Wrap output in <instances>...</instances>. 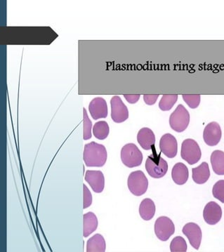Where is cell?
<instances>
[{"label": "cell", "instance_id": "cell-27", "mask_svg": "<svg viewBox=\"0 0 224 252\" xmlns=\"http://www.w3.org/2000/svg\"><path fill=\"white\" fill-rule=\"evenodd\" d=\"M183 99L192 109H195L199 106L200 103V95L199 94H184L182 95Z\"/></svg>", "mask_w": 224, "mask_h": 252}, {"label": "cell", "instance_id": "cell-24", "mask_svg": "<svg viewBox=\"0 0 224 252\" xmlns=\"http://www.w3.org/2000/svg\"><path fill=\"white\" fill-rule=\"evenodd\" d=\"M172 252H186L187 251V244L182 237L178 236L173 239L170 245Z\"/></svg>", "mask_w": 224, "mask_h": 252}, {"label": "cell", "instance_id": "cell-2", "mask_svg": "<svg viewBox=\"0 0 224 252\" xmlns=\"http://www.w3.org/2000/svg\"><path fill=\"white\" fill-rule=\"evenodd\" d=\"M153 154L148 156L146 162V169L148 174L154 179H160L166 175L168 171L167 161L157 154L156 148H153Z\"/></svg>", "mask_w": 224, "mask_h": 252}, {"label": "cell", "instance_id": "cell-17", "mask_svg": "<svg viewBox=\"0 0 224 252\" xmlns=\"http://www.w3.org/2000/svg\"><path fill=\"white\" fill-rule=\"evenodd\" d=\"M192 180L197 184H204L210 177V171L208 164L202 162L198 167L192 169Z\"/></svg>", "mask_w": 224, "mask_h": 252}, {"label": "cell", "instance_id": "cell-7", "mask_svg": "<svg viewBox=\"0 0 224 252\" xmlns=\"http://www.w3.org/2000/svg\"><path fill=\"white\" fill-rule=\"evenodd\" d=\"M175 226L170 219L167 217H160L155 223V233L161 241L165 242L174 235Z\"/></svg>", "mask_w": 224, "mask_h": 252}, {"label": "cell", "instance_id": "cell-19", "mask_svg": "<svg viewBox=\"0 0 224 252\" xmlns=\"http://www.w3.org/2000/svg\"><path fill=\"white\" fill-rule=\"evenodd\" d=\"M139 214L143 220H151L156 214V205L154 202L150 198L144 199L140 205Z\"/></svg>", "mask_w": 224, "mask_h": 252}, {"label": "cell", "instance_id": "cell-6", "mask_svg": "<svg viewBox=\"0 0 224 252\" xmlns=\"http://www.w3.org/2000/svg\"><path fill=\"white\" fill-rule=\"evenodd\" d=\"M129 190L135 196H141L148 190V181L144 173L141 171H133L128 178Z\"/></svg>", "mask_w": 224, "mask_h": 252}, {"label": "cell", "instance_id": "cell-16", "mask_svg": "<svg viewBox=\"0 0 224 252\" xmlns=\"http://www.w3.org/2000/svg\"><path fill=\"white\" fill-rule=\"evenodd\" d=\"M172 177L176 184L179 186L184 185L189 179V169L183 163H177L173 167Z\"/></svg>", "mask_w": 224, "mask_h": 252}, {"label": "cell", "instance_id": "cell-10", "mask_svg": "<svg viewBox=\"0 0 224 252\" xmlns=\"http://www.w3.org/2000/svg\"><path fill=\"white\" fill-rule=\"evenodd\" d=\"M183 233L187 237L191 246L195 250H199L202 241V230L197 224L189 223L184 225Z\"/></svg>", "mask_w": 224, "mask_h": 252}, {"label": "cell", "instance_id": "cell-14", "mask_svg": "<svg viewBox=\"0 0 224 252\" xmlns=\"http://www.w3.org/2000/svg\"><path fill=\"white\" fill-rule=\"evenodd\" d=\"M85 181L90 184L94 192L100 193L103 192L105 186V179L103 173L100 171H87Z\"/></svg>", "mask_w": 224, "mask_h": 252}, {"label": "cell", "instance_id": "cell-3", "mask_svg": "<svg viewBox=\"0 0 224 252\" xmlns=\"http://www.w3.org/2000/svg\"><path fill=\"white\" fill-rule=\"evenodd\" d=\"M121 159L126 167H136L143 162V154L134 143H128L122 148Z\"/></svg>", "mask_w": 224, "mask_h": 252}, {"label": "cell", "instance_id": "cell-13", "mask_svg": "<svg viewBox=\"0 0 224 252\" xmlns=\"http://www.w3.org/2000/svg\"><path fill=\"white\" fill-rule=\"evenodd\" d=\"M89 110L94 120L105 118L108 116V105L104 98L100 97L94 98L90 102Z\"/></svg>", "mask_w": 224, "mask_h": 252}, {"label": "cell", "instance_id": "cell-29", "mask_svg": "<svg viewBox=\"0 0 224 252\" xmlns=\"http://www.w3.org/2000/svg\"><path fill=\"white\" fill-rule=\"evenodd\" d=\"M159 95H143V100L145 103L148 105H153L157 101Z\"/></svg>", "mask_w": 224, "mask_h": 252}, {"label": "cell", "instance_id": "cell-5", "mask_svg": "<svg viewBox=\"0 0 224 252\" xmlns=\"http://www.w3.org/2000/svg\"><path fill=\"white\" fill-rule=\"evenodd\" d=\"M181 156L191 165L198 162L202 156L198 143L191 138L184 140L181 145Z\"/></svg>", "mask_w": 224, "mask_h": 252}, {"label": "cell", "instance_id": "cell-21", "mask_svg": "<svg viewBox=\"0 0 224 252\" xmlns=\"http://www.w3.org/2000/svg\"><path fill=\"white\" fill-rule=\"evenodd\" d=\"M106 248L105 239L100 234L94 235L87 241V252H104Z\"/></svg>", "mask_w": 224, "mask_h": 252}, {"label": "cell", "instance_id": "cell-22", "mask_svg": "<svg viewBox=\"0 0 224 252\" xmlns=\"http://www.w3.org/2000/svg\"><path fill=\"white\" fill-rule=\"evenodd\" d=\"M110 128L108 123L105 121H99L93 126L94 135L97 139L104 140L109 134Z\"/></svg>", "mask_w": 224, "mask_h": 252}, {"label": "cell", "instance_id": "cell-12", "mask_svg": "<svg viewBox=\"0 0 224 252\" xmlns=\"http://www.w3.org/2000/svg\"><path fill=\"white\" fill-rule=\"evenodd\" d=\"M222 217V210L215 202H210L205 206L203 211V218L206 223L214 225L220 221Z\"/></svg>", "mask_w": 224, "mask_h": 252}, {"label": "cell", "instance_id": "cell-26", "mask_svg": "<svg viewBox=\"0 0 224 252\" xmlns=\"http://www.w3.org/2000/svg\"><path fill=\"white\" fill-rule=\"evenodd\" d=\"M212 194L216 199L224 203V180L216 183L212 189Z\"/></svg>", "mask_w": 224, "mask_h": 252}, {"label": "cell", "instance_id": "cell-11", "mask_svg": "<svg viewBox=\"0 0 224 252\" xmlns=\"http://www.w3.org/2000/svg\"><path fill=\"white\" fill-rule=\"evenodd\" d=\"M160 148L161 152L167 158H175L178 152L177 139L170 133L163 135L160 141Z\"/></svg>", "mask_w": 224, "mask_h": 252}, {"label": "cell", "instance_id": "cell-20", "mask_svg": "<svg viewBox=\"0 0 224 252\" xmlns=\"http://www.w3.org/2000/svg\"><path fill=\"white\" fill-rule=\"evenodd\" d=\"M211 164L212 169L217 175H224V152L215 151L211 155Z\"/></svg>", "mask_w": 224, "mask_h": 252}, {"label": "cell", "instance_id": "cell-23", "mask_svg": "<svg viewBox=\"0 0 224 252\" xmlns=\"http://www.w3.org/2000/svg\"><path fill=\"white\" fill-rule=\"evenodd\" d=\"M178 95H163L162 99L159 103V108L162 111H169L173 108L174 104L177 103Z\"/></svg>", "mask_w": 224, "mask_h": 252}, {"label": "cell", "instance_id": "cell-25", "mask_svg": "<svg viewBox=\"0 0 224 252\" xmlns=\"http://www.w3.org/2000/svg\"><path fill=\"white\" fill-rule=\"evenodd\" d=\"M83 137L84 140L87 141V140L90 139V138H92V123L90 120V118H89L87 110L85 108H84L83 109Z\"/></svg>", "mask_w": 224, "mask_h": 252}, {"label": "cell", "instance_id": "cell-18", "mask_svg": "<svg viewBox=\"0 0 224 252\" xmlns=\"http://www.w3.org/2000/svg\"><path fill=\"white\" fill-rule=\"evenodd\" d=\"M98 227V219L93 212H88L83 216V235L85 238L90 236Z\"/></svg>", "mask_w": 224, "mask_h": 252}, {"label": "cell", "instance_id": "cell-8", "mask_svg": "<svg viewBox=\"0 0 224 252\" xmlns=\"http://www.w3.org/2000/svg\"><path fill=\"white\" fill-rule=\"evenodd\" d=\"M111 118L115 123H124L129 118V110L118 95H114L110 100Z\"/></svg>", "mask_w": 224, "mask_h": 252}, {"label": "cell", "instance_id": "cell-4", "mask_svg": "<svg viewBox=\"0 0 224 252\" xmlns=\"http://www.w3.org/2000/svg\"><path fill=\"white\" fill-rule=\"evenodd\" d=\"M190 123V114L183 105H179L171 114L169 125L171 128L177 132L185 131Z\"/></svg>", "mask_w": 224, "mask_h": 252}, {"label": "cell", "instance_id": "cell-9", "mask_svg": "<svg viewBox=\"0 0 224 252\" xmlns=\"http://www.w3.org/2000/svg\"><path fill=\"white\" fill-rule=\"evenodd\" d=\"M222 132L220 125L212 122L205 126L203 132V139L209 146H215L220 142Z\"/></svg>", "mask_w": 224, "mask_h": 252}, {"label": "cell", "instance_id": "cell-30", "mask_svg": "<svg viewBox=\"0 0 224 252\" xmlns=\"http://www.w3.org/2000/svg\"><path fill=\"white\" fill-rule=\"evenodd\" d=\"M139 94L137 95H124V97L125 99L127 100V101L128 103H131V104H134L136 102H138V100H139L140 98Z\"/></svg>", "mask_w": 224, "mask_h": 252}, {"label": "cell", "instance_id": "cell-15", "mask_svg": "<svg viewBox=\"0 0 224 252\" xmlns=\"http://www.w3.org/2000/svg\"><path fill=\"white\" fill-rule=\"evenodd\" d=\"M137 141L140 146L146 151H150L155 148L156 136L151 128L144 127L140 129L137 134Z\"/></svg>", "mask_w": 224, "mask_h": 252}, {"label": "cell", "instance_id": "cell-1", "mask_svg": "<svg viewBox=\"0 0 224 252\" xmlns=\"http://www.w3.org/2000/svg\"><path fill=\"white\" fill-rule=\"evenodd\" d=\"M107 156L106 148L103 145L92 141L85 146L83 158L87 167H103L106 162Z\"/></svg>", "mask_w": 224, "mask_h": 252}, {"label": "cell", "instance_id": "cell-28", "mask_svg": "<svg viewBox=\"0 0 224 252\" xmlns=\"http://www.w3.org/2000/svg\"><path fill=\"white\" fill-rule=\"evenodd\" d=\"M84 189V201H83V208L87 209L92 205V195L88 188L86 186H83Z\"/></svg>", "mask_w": 224, "mask_h": 252}]
</instances>
